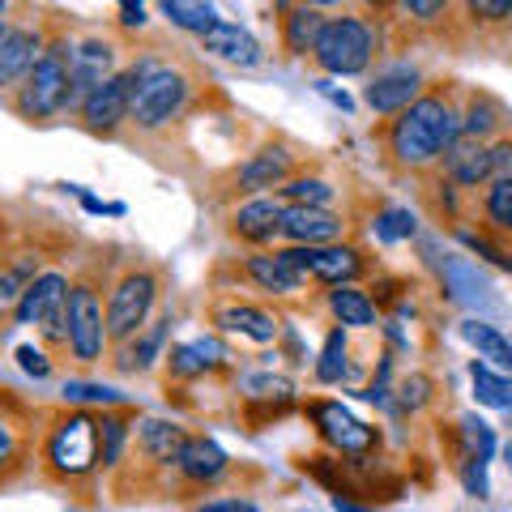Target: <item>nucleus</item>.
<instances>
[{
    "mask_svg": "<svg viewBox=\"0 0 512 512\" xmlns=\"http://www.w3.org/2000/svg\"><path fill=\"white\" fill-rule=\"evenodd\" d=\"M461 137V107L453 82H431L402 116L380 128V146L393 167L402 171H431L440 167L444 150Z\"/></svg>",
    "mask_w": 512,
    "mask_h": 512,
    "instance_id": "nucleus-1",
    "label": "nucleus"
},
{
    "mask_svg": "<svg viewBox=\"0 0 512 512\" xmlns=\"http://www.w3.org/2000/svg\"><path fill=\"white\" fill-rule=\"evenodd\" d=\"M39 466L43 478H52L60 487L86 483L99 470V414L77 406L52 414L39 440Z\"/></svg>",
    "mask_w": 512,
    "mask_h": 512,
    "instance_id": "nucleus-2",
    "label": "nucleus"
},
{
    "mask_svg": "<svg viewBox=\"0 0 512 512\" xmlns=\"http://www.w3.org/2000/svg\"><path fill=\"white\" fill-rule=\"evenodd\" d=\"M133 73V111H128V124L137 133H158L171 120H180V111L192 99V73L184 64H175L167 56H137L128 64Z\"/></svg>",
    "mask_w": 512,
    "mask_h": 512,
    "instance_id": "nucleus-3",
    "label": "nucleus"
},
{
    "mask_svg": "<svg viewBox=\"0 0 512 512\" xmlns=\"http://www.w3.org/2000/svg\"><path fill=\"white\" fill-rule=\"evenodd\" d=\"M73 47L77 43H69L64 35L47 39L39 64L18 86V94H13V111H18L22 120L43 124V120L60 116V111H69V99H73Z\"/></svg>",
    "mask_w": 512,
    "mask_h": 512,
    "instance_id": "nucleus-4",
    "label": "nucleus"
},
{
    "mask_svg": "<svg viewBox=\"0 0 512 512\" xmlns=\"http://www.w3.org/2000/svg\"><path fill=\"white\" fill-rule=\"evenodd\" d=\"M188 444V431L171 419H137L133 440H128V453L120 461V478H133L141 491L150 487H171V470L180 448Z\"/></svg>",
    "mask_w": 512,
    "mask_h": 512,
    "instance_id": "nucleus-5",
    "label": "nucleus"
},
{
    "mask_svg": "<svg viewBox=\"0 0 512 512\" xmlns=\"http://www.w3.org/2000/svg\"><path fill=\"white\" fill-rule=\"evenodd\" d=\"M380 47V30L372 18L359 13H342V18H325V30L312 47V64L329 77H355L367 73Z\"/></svg>",
    "mask_w": 512,
    "mask_h": 512,
    "instance_id": "nucleus-6",
    "label": "nucleus"
},
{
    "mask_svg": "<svg viewBox=\"0 0 512 512\" xmlns=\"http://www.w3.org/2000/svg\"><path fill=\"white\" fill-rule=\"evenodd\" d=\"M440 448L448 470L457 474V483L466 487L470 495H491L487 483V466L495 457V427H487L478 414H461L453 423H440Z\"/></svg>",
    "mask_w": 512,
    "mask_h": 512,
    "instance_id": "nucleus-7",
    "label": "nucleus"
},
{
    "mask_svg": "<svg viewBox=\"0 0 512 512\" xmlns=\"http://www.w3.org/2000/svg\"><path fill=\"white\" fill-rule=\"evenodd\" d=\"M303 414L312 419L316 427V440L329 448L333 457L342 461H376L380 453V427L355 419L342 402H329V397H312V402H303Z\"/></svg>",
    "mask_w": 512,
    "mask_h": 512,
    "instance_id": "nucleus-8",
    "label": "nucleus"
},
{
    "mask_svg": "<svg viewBox=\"0 0 512 512\" xmlns=\"http://www.w3.org/2000/svg\"><path fill=\"white\" fill-rule=\"evenodd\" d=\"M158 303V274L150 265H133L111 282L107 295V338L111 346L133 342L141 329L150 325V312Z\"/></svg>",
    "mask_w": 512,
    "mask_h": 512,
    "instance_id": "nucleus-9",
    "label": "nucleus"
},
{
    "mask_svg": "<svg viewBox=\"0 0 512 512\" xmlns=\"http://www.w3.org/2000/svg\"><path fill=\"white\" fill-rule=\"evenodd\" d=\"M103 286L94 274H77L69 282V355L77 363H103L107 355V308H103Z\"/></svg>",
    "mask_w": 512,
    "mask_h": 512,
    "instance_id": "nucleus-10",
    "label": "nucleus"
},
{
    "mask_svg": "<svg viewBox=\"0 0 512 512\" xmlns=\"http://www.w3.org/2000/svg\"><path fill=\"white\" fill-rule=\"evenodd\" d=\"M282 261L308 286H359L363 274H372V261L359 244H329V248H278Z\"/></svg>",
    "mask_w": 512,
    "mask_h": 512,
    "instance_id": "nucleus-11",
    "label": "nucleus"
},
{
    "mask_svg": "<svg viewBox=\"0 0 512 512\" xmlns=\"http://www.w3.org/2000/svg\"><path fill=\"white\" fill-rule=\"evenodd\" d=\"M299 175V154L286 146V141H269V146L261 150H252L244 163H239L231 171V188L239 192V197H269V188H282V184H291Z\"/></svg>",
    "mask_w": 512,
    "mask_h": 512,
    "instance_id": "nucleus-12",
    "label": "nucleus"
},
{
    "mask_svg": "<svg viewBox=\"0 0 512 512\" xmlns=\"http://www.w3.org/2000/svg\"><path fill=\"white\" fill-rule=\"evenodd\" d=\"M235 393H239V406H244V423L252 431L282 419L295 406V380L274 376V372H244L235 380Z\"/></svg>",
    "mask_w": 512,
    "mask_h": 512,
    "instance_id": "nucleus-13",
    "label": "nucleus"
},
{
    "mask_svg": "<svg viewBox=\"0 0 512 512\" xmlns=\"http://www.w3.org/2000/svg\"><path fill=\"white\" fill-rule=\"evenodd\" d=\"M163 367H167V389L175 384H188V380H205V376H218V372H231L235 367V355L231 346L210 333V338H197V342H175L167 355H163Z\"/></svg>",
    "mask_w": 512,
    "mask_h": 512,
    "instance_id": "nucleus-14",
    "label": "nucleus"
},
{
    "mask_svg": "<svg viewBox=\"0 0 512 512\" xmlns=\"http://www.w3.org/2000/svg\"><path fill=\"white\" fill-rule=\"evenodd\" d=\"M128 111H133V73L120 69L111 82L86 94V103L77 107V120L94 137H116L120 124H128Z\"/></svg>",
    "mask_w": 512,
    "mask_h": 512,
    "instance_id": "nucleus-15",
    "label": "nucleus"
},
{
    "mask_svg": "<svg viewBox=\"0 0 512 512\" xmlns=\"http://www.w3.org/2000/svg\"><path fill=\"white\" fill-rule=\"evenodd\" d=\"M350 222L333 210H316V205H286L282 210V231L291 248H329V244H346Z\"/></svg>",
    "mask_w": 512,
    "mask_h": 512,
    "instance_id": "nucleus-16",
    "label": "nucleus"
},
{
    "mask_svg": "<svg viewBox=\"0 0 512 512\" xmlns=\"http://www.w3.org/2000/svg\"><path fill=\"white\" fill-rule=\"evenodd\" d=\"M227 470H231V457L218 448V440H210L201 431V436H188V444L180 448L171 478L184 491H205V487H218L227 478Z\"/></svg>",
    "mask_w": 512,
    "mask_h": 512,
    "instance_id": "nucleus-17",
    "label": "nucleus"
},
{
    "mask_svg": "<svg viewBox=\"0 0 512 512\" xmlns=\"http://www.w3.org/2000/svg\"><path fill=\"white\" fill-rule=\"evenodd\" d=\"M427 90V77L423 69H414V64H393V69H380L372 82L363 90V103L376 111V116H402V111L419 99Z\"/></svg>",
    "mask_w": 512,
    "mask_h": 512,
    "instance_id": "nucleus-18",
    "label": "nucleus"
},
{
    "mask_svg": "<svg viewBox=\"0 0 512 512\" xmlns=\"http://www.w3.org/2000/svg\"><path fill=\"white\" fill-rule=\"evenodd\" d=\"M214 325H218V333H227V338H248L256 346H269V342L282 338V316L261 308V303H248V299L218 303Z\"/></svg>",
    "mask_w": 512,
    "mask_h": 512,
    "instance_id": "nucleus-19",
    "label": "nucleus"
},
{
    "mask_svg": "<svg viewBox=\"0 0 512 512\" xmlns=\"http://www.w3.org/2000/svg\"><path fill=\"white\" fill-rule=\"evenodd\" d=\"M69 274H60V269H43V274L35 278L22 291L18 308H13V325H47L52 316L69 312Z\"/></svg>",
    "mask_w": 512,
    "mask_h": 512,
    "instance_id": "nucleus-20",
    "label": "nucleus"
},
{
    "mask_svg": "<svg viewBox=\"0 0 512 512\" xmlns=\"http://www.w3.org/2000/svg\"><path fill=\"white\" fill-rule=\"evenodd\" d=\"M282 210H286V201L278 197V192L274 197H252L244 205H235L231 210V235L239 239V244L265 252L282 231Z\"/></svg>",
    "mask_w": 512,
    "mask_h": 512,
    "instance_id": "nucleus-21",
    "label": "nucleus"
},
{
    "mask_svg": "<svg viewBox=\"0 0 512 512\" xmlns=\"http://www.w3.org/2000/svg\"><path fill=\"white\" fill-rule=\"evenodd\" d=\"M120 69H116V43L107 39H86L73 47V99L69 111H77L86 103L90 90H99L103 82H111Z\"/></svg>",
    "mask_w": 512,
    "mask_h": 512,
    "instance_id": "nucleus-22",
    "label": "nucleus"
},
{
    "mask_svg": "<svg viewBox=\"0 0 512 512\" xmlns=\"http://www.w3.org/2000/svg\"><path fill=\"white\" fill-rule=\"evenodd\" d=\"M239 274H244L256 291H265L269 299H291L299 291H308V282H303L291 265L282 261L278 248H265V252H248L244 261H239Z\"/></svg>",
    "mask_w": 512,
    "mask_h": 512,
    "instance_id": "nucleus-23",
    "label": "nucleus"
},
{
    "mask_svg": "<svg viewBox=\"0 0 512 512\" xmlns=\"http://www.w3.org/2000/svg\"><path fill=\"white\" fill-rule=\"evenodd\" d=\"M47 47V35L39 26H9L5 43H0V90H13L18 82H26L30 69L39 64Z\"/></svg>",
    "mask_w": 512,
    "mask_h": 512,
    "instance_id": "nucleus-24",
    "label": "nucleus"
},
{
    "mask_svg": "<svg viewBox=\"0 0 512 512\" xmlns=\"http://www.w3.org/2000/svg\"><path fill=\"white\" fill-rule=\"evenodd\" d=\"M440 175H444V180H453L461 192L487 188V184H491V154H487V146H483V141H474V137L461 133L453 146L444 150V158H440Z\"/></svg>",
    "mask_w": 512,
    "mask_h": 512,
    "instance_id": "nucleus-25",
    "label": "nucleus"
},
{
    "mask_svg": "<svg viewBox=\"0 0 512 512\" xmlns=\"http://www.w3.org/2000/svg\"><path fill=\"white\" fill-rule=\"evenodd\" d=\"M201 52H210L214 60H227L235 69H256L265 60V47L256 43L252 30H244L239 22H218L214 30L201 35Z\"/></svg>",
    "mask_w": 512,
    "mask_h": 512,
    "instance_id": "nucleus-26",
    "label": "nucleus"
},
{
    "mask_svg": "<svg viewBox=\"0 0 512 512\" xmlns=\"http://www.w3.org/2000/svg\"><path fill=\"white\" fill-rule=\"evenodd\" d=\"M478 231L512 252V180H491L483 192H474Z\"/></svg>",
    "mask_w": 512,
    "mask_h": 512,
    "instance_id": "nucleus-27",
    "label": "nucleus"
},
{
    "mask_svg": "<svg viewBox=\"0 0 512 512\" xmlns=\"http://www.w3.org/2000/svg\"><path fill=\"white\" fill-rule=\"evenodd\" d=\"M440 282H444L448 299L470 303V308H478V303L491 299V282L483 278L478 261H470V256H461V252H444V261H440Z\"/></svg>",
    "mask_w": 512,
    "mask_h": 512,
    "instance_id": "nucleus-28",
    "label": "nucleus"
},
{
    "mask_svg": "<svg viewBox=\"0 0 512 512\" xmlns=\"http://www.w3.org/2000/svg\"><path fill=\"white\" fill-rule=\"evenodd\" d=\"M167 325H171V316L150 320V325L141 329L133 342H124V346H120V355L111 359V367H116V372H128V376L150 372V367L167 355V350H163V342H167Z\"/></svg>",
    "mask_w": 512,
    "mask_h": 512,
    "instance_id": "nucleus-29",
    "label": "nucleus"
},
{
    "mask_svg": "<svg viewBox=\"0 0 512 512\" xmlns=\"http://www.w3.org/2000/svg\"><path fill=\"white\" fill-rule=\"evenodd\" d=\"M325 308L333 316V325H342V329H376L380 325V308L363 286H333L325 295Z\"/></svg>",
    "mask_w": 512,
    "mask_h": 512,
    "instance_id": "nucleus-30",
    "label": "nucleus"
},
{
    "mask_svg": "<svg viewBox=\"0 0 512 512\" xmlns=\"http://www.w3.org/2000/svg\"><path fill=\"white\" fill-rule=\"evenodd\" d=\"M278 30H282L286 56H312L320 30H325V13H320L316 5H282Z\"/></svg>",
    "mask_w": 512,
    "mask_h": 512,
    "instance_id": "nucleus-31",
    "label": "nucleus"
},
{
    "mask_svg": "<svg viewBox=\"0 0 512 512\" xmlns=\"http://www.w3.org/2000/svg\"><path fill=\"white\" fill-rule=\"evenodd\" d=\"M461 133L474 137V141H483V146H491L495 137H504L508 133V111L491 99V94H470L466 107H461Z\"/></svg>",
    "mask_w": 512,
    "mask_h": 512,
    "instance_id": "nucleus-32",
    "label": "nucleus"
},
{
    "mask_svg": "<svg viewBox=\"0 0 512 512\" xmlns=\"http://www.w3.org/2000/svg\"><path fill=\"white\" fill-rule=\"evenodd\" d=\"M133 427H137L133 406L99 414V466L103 470H120V461L128 453V440H133Z\"/></svg>",
    "mask_w": 512,
    "mask_h": 512,
    "instance_id": "nucleus-33",
    "label": "nucleus"
},
{
    "mask_svg": "<svg viewBox=\"0 0 512 512\" xmlns=\"http://www.w3.org/2000/svg\"><path fill=\"white\" fill-rule=\"evenodd\" d=\"M457 333L478 350V359H487V367H500L504 376H512V338L508 333L487 325V320H461Z\"/></svg>",
    "mask_w": 512,
    "mask_h": 512,
    "instance_id": "nucleus-34",
    "label": "nucleus"
},
{
    "mask_svg": "<svg viewBox=\"0 0 512 512\" xmlns=\"http://www.w3.org/2000/svg\"><path fill=\"white\" fill-rule=\"evenodd\" d=\"M312 376H316V384H342L350 376V333L342 325H333L325 333V346H320Z\"/></svg>",
    "mask_w": 512,
    "mask_h": 512,
    "instance_id": "nucleus-35",
    "label": "nucleus"
},
{
    "mask_svg": "<svg viewBox=\"0 0 512 512\" xmlns=\"http://www.w3.org/2000/svg\"><path fill=\"white\" fill-rule=\"evenodd\" d=\"M470 380H474V397H478V406H491V410H512V376L504 372H495V367L487 363H470Z\"/></svg>",
    "mask_w": 512,
    "mask_h": 512,
    "instance_id": "nucleus-36",
    "label": "nucleus"
},
{
    "mask_svg": "<svg viewBox=\"0 0 512 512\" xmlns=\"http://www.w3.org/2000/svg\"><path fill=\"white\" fill-rule=\"evenodd\" d=\"M278 197L286 205H316V210H329V201L338 197V188H333L325 175H316V171H299L291 184L278 188Z\"/></svg>",
    "mask_w": 512,
    "mask_h": 512,
    "instance_id": "nucleus-37",
    "label": "nucleus"
},
{
    "mask_svg": "<svg viewBox=\"0 0 512 512\" xmlns=\"http://www.w3.org/2000/svg\"><path fill=\"white\" fill-rule=\"evenodd\" d=\"M158 13L175 30H192V35H205V30H214L222 22L214 5H197V0H167V5H158Z\"/></svg>",
    "mask_w": 512,
    "mask_h": 512,
    "instance_id": "nucleus-38",
    "label": "nucleus"
},
{
    "mask_svg": "<svg viewBox=\"0 0 512 512\" xmlns=\"http://www.w3.org/2000/svg\"><path fill=\"white\" fill-rule=\"evenodd\" d=\"M64 402L86 410V406H103V410H124L128 397L116 389H103V384H90V380H69L64 384Z\"/></svg>",
    "mask_w": 512,
    "mask_h": 512,
    "instance_id": "nucleus-39",
    "label": "nucleus"
},
{
    "mask_svg": "<svg viewBox=\"0 0 512 512\" xmlns=\"http://www.w3.org/2000/svg\"><path fill=\"white\" fill-rule=\"evenodd\" d=\"M393 393H397L393 402L402 406L406 414H423L431 402H436V380H431L427 372H410V376L397 380V389H393Z\"/></svg>",
    "mask_w": 512,
    "mask_h": 512,
    "instance_id": "nucleus-40",
    "label": "nucleus"
},
{
    "mask_svg": "<svg viewBox=\"0 0 512 512\" xmlns=\"http://www.w3.org/2000/svg\"><path fill=\"white\" fill-rule=\"evenodd\" d=\"M22 466H26V431L9 414H0V478L18 474Z\"/></svg>",
    "mask_w": 512,
    "mask_h": 512,
    "instance_id": "nucleus-41",
    "label": "nucleus"
},
{
    "mask_svg": "<svg viewBox=\"0 0 512 512\" xmlns=\"http://www.w3.org/2000/svg\"><path fill=\"white\" fill-rule=\"evenodd\" d=\"M372 231H376L380 244H402V239H414L419 222H414V214L402 210V205H389V210H380L372 218Z\"/></svg>",
    "mask_w": 512,
    "mask_h": 512,
    "instance_id": "nucleus-42",
    "label": "nucleus"
},
{
    "mask_svg": "<svg viewBox=\"0 0 512 512\" xmlns=\"http://www.w3.org/2000/svg\"><path fill=\"white\" fill-rule=\"evenodd\" d=\"M26 278L13 269L9 261H0V325H5V316L13 320V308H18V299H22V291H26Z\"/></svg>",
    "mask_w": 512,
    "mask_h": 512,
    "instance_id": "nucleus-43",
    "label": "nucleus"
},
{
    "mask_svg": "<svg viewBox=\"0 0 512 512\" xmlns=\"http://www.w3.org/2000/svg\"><path fill=\"white\" fill-rule=\"evenodd\" d=\"M487 154H491V180H512V128L491 141Z\"/></svg>",
    "mask_w": 512,
    "mask_h": 512,
    "instance_id": "nucleus-44",
    "label": "nucleus"
},
{
    "mask_svg": "<svg viewBox=\"0 0 512 512\" xmlns=\"http://www.w3.org/2000/svg\"><path fill=\"white\" fill-rule=\"evenodd\" d=\"M13 355H18V367H22L26 376H35V380H47V376H52V359H47V350H43V346H18Z\"/></svg>",
    "mask_w": 512,
    "mask_h": 512,
    "instance_id": "nucleus-45",
    "label": "nucleus"
},
{
    "mask_svg": "<svg viewBox=\"0 0 512 512\" xmlns=\"http://www.w3.org/2000/svg\"><path fill=\"white\" fill-rule=\"evenodd\" d=\"M188 512H256V504L244 500V495H227V500H201V504H192Z\"/></svg>",
    "mask_w": 512,
    "mask_h": 512,
    "instance_id": "nucleus-46",
    "label": "nucleus"
},
{
    "mask_svg": "<svg viewBox=\"0 0 512 512\" xmlns=\"http://www.w3.org/2000/svg\"><path fill=\"white\" fill-rule=\"evenodd\" d=\"M146 13H150L146 5H133V0H128V5H120V26H128V30L137 26L141 30V26H146Z\"/></svg>",
    "mask_w": 512,
    "mask_h": 512,
    "instance_id": "nucleus-47",
    "label": "nucleus"
},
{
    "mask_svg": "<svg viewBox=\"0 0 512 512\" xmlns=\"http://www.w3.org/2000/svg\"><path fill=\"white\" fill-rule=\"evenodd\" d=\"M333 508H338V512H376V508H359L355 500H333Z\"/></svg>",
    "mask_w": 512,
    "mask_h": 512,
    "instance_id": "nucleus-48",
    "label": "nucleus"
},
{
    "mask_svg": "<svg viewBox=\"0 0 512 512\" xmlns=\"http://www.w3.org/2000/svg\"><path fill=\"white\" fill-rule=\"evenodd\" d=\"M504 466H508V474H512V440L504 444Z\"/></svg>",
    "mask_w": 512,
    "mask_h": 512,
    "instance_id": "nucleus-49",
    "label": "nucleus"
},
{
    "mask_svg": "<svg viewBox=\"0 0 512 512\" xmlns=\"http://www.w3.org/2000/svg\"><path fill=\"white\" fill-rule=\"evenodd\" d=\"M5 13H9V5H5V0H0V18H5Z\"/></svg>",
    "mask_w": 512,
    "mask_h": 512,
    "instance_id": "nucleus-50",
    "label": "nucleus"
},
{
    "mask_svg": "<svg viewBox=\"0 0 512 512\" xmlns=\"http://www.w3.org/2000/svg\"><path fill=\"white\" fill-rule=\"evenodd\" d=\"M5 30H9V26H5V22H0V43H5Z\"/></svg>",
    "mask_w": 512,
    "mask_h": 512,
    "instance_id": "nucleus-51",
    "label": "nucleus"
},
{
    "mask_svg": "<svg viewBox=\"0 0 512 512\" xmlns=\"http://www.w3.org/2000/svg\"><path fill=\"white\" fill-rule=\"evenodd\" d=\"M508 427H512V410H508Z\"/></svg>",
    "mask_w": 512,
    "mask_h": 512,
    "instance_id": "nucleus-52",
    "label": "nucleus"
}]
</instances>
